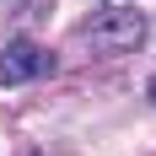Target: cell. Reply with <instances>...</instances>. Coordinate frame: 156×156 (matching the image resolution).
I'll return each mask as SVG.
<instances>
[{
  "label": "cell",
  "instance_id": "6da1fadb",
  "mask_svg": "<svg viewBox=\"0 0 156 156\" xmlns=\"http://www.w3.org/2000/svg\"><path fill=\"white\" fill-rule=\"evenodd\" d=\"M145 32H151L145 11H135V5L119 0V5L92 11L76 27V48H86V54H135V48L145 43Z\"/></svg>",
  "mask_w": 156,
  "mask_h": 156
},
{
  "label": "cell",
  "instance_id": "7a4b0ae2",
  "mask_svg": "<svg viewBox=\"0 0 156 156\" xmlns=\"http://www.w3.org/2000/svg\"><path fill=\"white\" fill-rule=\"evenodd\" d=\"M54 76V54L32 38H11L0 48V86H27V81Z\"/></svg>",
  "mask_w": 156,
  "mask_h": 156
},
{
  "label": "cell",
  "instance_id": "3957f363",
  "mask_svg": "<svg viewBox=\"0 0 156 156\" xmlns=\"http://www.w3.org/2000/svg\"><path fill=\"white\" fill-rule=\"evenodd\" d=\"M48 0H0V11L5 16H32V11H43Z\"/></svg>",
  "mask_w": 156,
  "mask_h": 156
},
{
  "label": "cell",
  "instance_id": "277c9868",
  "mask_svg": "<svg viewBox=\"0 0 156 156\" xmlns=\"http://www.w3.org/2000/svg\"><path fill=\"white\" fill-rule=\"evenodd\" d=\"M145 92H151V102H156V76H151V86H145Z\"/></svg>",
  "mask_w": 156,
  "mask_h": 156
},
{
  "label": "cell",
  "instance_id": "5b68a950",
  "mask_svg": "<svg viewBox=\"0 0 156 156\" xmlns=\"http://www.w3.org/2000/svg\"><path fill=\"white\" fill-rule=\"evenodd\" d=\"M16 156H43V151H16Z\"/></svg>",
  "mask_w": 156,
  "mask_h": 156
}]
</instances>
